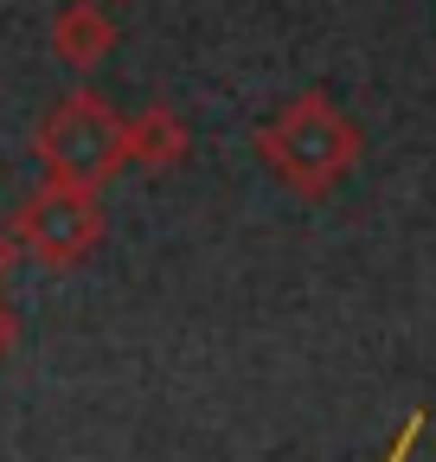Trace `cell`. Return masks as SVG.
<instances>
[{"label":"cell","mask_w":436,"mask_h":462,"mask_svg":"<svg viewBox=\"0 0 436 462\" xmlns=\"http://www.w3.org/2000/svg\"><path fill=\"white\" fill-rule=\"evenodd\" d=\"M14 263H20V238H14V225H0V282L14 276Z\"/></svg>","instance_id":"obj_8"},{"label":"cell","mask_w":436,"mask_h":462,"mask_svg":"<svg viewBox=\"0 0 436 462\" xmlns=\"http://www.w3.org/2000/svg\"><path fill=\"white\" fill-rule=\"evenodd\" d=\"M116 20L103 14V0H65L59 14H51V51L65 58L71 71H96V65H109V51H116Z\"/></svg>","instance_id":"obj_5"},{"label":"cell","mask_w":436,"mask_h":462,"mask_svg":"<svg viewBox=\"0 0 436 462\" xmlns=\"http://www.w3.org/2000/svg\"><path fill=\"white\" fill-rule=\"evenodd\" d=\"M250 148L269 167V180H283L295 199L321 206V199H334L353 180V167L366 154V135L334 97L302 90V97H289L277 116H269V123H257Z\"/></svg>","instance_id":"obj_1"},{"label":"cell","mask_w":436,"mask_h":462,"mask_svg":"<svg viewBox=\"0 0 436 462\" xmlns=\"http://www.w3.org/2000/svg\"><path fill=\"white\" fill-rule=\"evenodd\" d=\"M123 123H129V116H116V103H109L103 90H90V84L84 90H65L59 103L39 116V129H32V154L45 167V180L103 193L129 167Z\"/></svg>","instance_id":"obj_2"},{"label":"cell","mask_w":436,"mask_h":462,"mask_svg":"<svg viewBox=\"0 0 436 462\" xmlns=\"http://www.w3.org/2000/svg\"><path fill=\"white\" fill-rule=\"evenodd\" d=\"M14 238L45 270H77L103 245V193L65 187V180H39L14 206Z\"/></svg>","instance_id":"obj_3"},{"label":"cell","mask_w":436,"mask_h":462,"mask_svg":"<svg viewBox=\"0 0 436 462\" xmlns=\"http://www.w3.org/2000/svg\"><path fill=\"white\" fill-rule=\"evenodd\" d=\"M123 154H129V167L154 173V180L180 173V167H186V154H193V129H186V116H180V109H168V103H148L141 116H129V123H123Z\"/></svg>","instance_id":"obj_4"},{"label":"cell","mask_w":436,"mask_h":462,"mask_svg":"<svg viewBox=\"0 0 436 462\" xmlns=\"http://www.w3.org/2000/svg\"><path fill=\"white\" fill-rule=\"evenodd\" d=\"M116 7H123V0H116Z\"/></svg>","instance_id":"obj_9"},{"label":"cell","mask_w":436,"mask_h":462,"mask_svg":"<svg viewBox=\"0 0 436 462\" xmlns=\"http://www.w3.org/2000/svg\"><path fill=\"white\" fill-rule=\"evenodd\" d=\"M14 346H20V315H14L7 296H0V360H14Z\"/></svg>","instance_id":"obj_7"},{"label":"cell","mask_w":436,"mask_h":462,"mask_svg":"<svg viewBox=\"0 0 436 462\" xmlns=\"http://www.w3.org/2000/svg\"><path fill=\"white\" fill-rule=\"evenodd\" d=\"M417 437H423V411H411V418H404V430L392 437V456H386V462H411V449H417Z\"/></svg>","instance_id":"obj_6"}]
</instances>
